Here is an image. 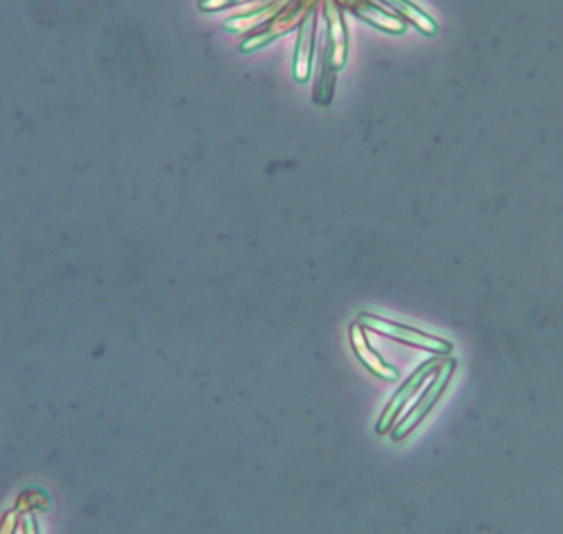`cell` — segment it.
Instances as JSON below:
<instances>
[{
    "label": "cell",
    "mask_w": 563,
    "mask_h": 534,
    "mask_svg": "<svg viewBox=\"0 0 563 534\" xmlns=\"http://www.w3.org/2000/svg\"><path fill=\"white\" fill-rule=\"evenodd\" d=\"M442 364L443 360H430L413 371L412 377L397 390L390 403L384 407L383 414H380L379 421H377V433H390V429L396 426L397 421H399V417L402 416L404 411H406L407 404L410 403V400L419 393L420 388L426 383L427 378L437 373Z\"/></svg>",
    "instance_id": "2"
},
{
    "label": "cell",
    "mask_w": 563,
    "mask_h": 534,
    "mask_svg": "<svg viewBox=\"0 0 563 534\" xmlns=\"http://www.w3.org/2000/svg\"><path fill=\"white\" fill-rule=\"evenodd\" d=\"M0 534H40L35 519L25 510H10L0 522Z\"/></svg>",
    "instance_id": "4"
},
{
    "label": "cell",
    "mask_w": 563,
    "mask_h": 534,
    "mask_svg": "<svg viewBox=\"0 0 563 534\" xmlns=\"http://www.w3.org/2000/svg\"><path fill=\"white\" fill-rule=\"evenodd\" d=\"M456 361L453 358L443 360L442 367L435 373V380L432 381L429 388L423 391L420 400L407 411L406 414L400 416L397 421L396 426L390 429V436L396 443L406 439L413 429L419 427V424L429 416L430 411L433 410L437 403H439L442 394L445 393L446 386H449L450 380H452L453 371H455Z\"/></svg>",
    "instance_id": "1"
},
{
    "label": "cell",
    "mask_w": 563,
    "mask_h": 534,
    "mask_svg": "<svg viewBox=\"0 0 563 534\" xmlns=\"http://www.w3.org/2000/svg\"><path fill=\"white\" fill-rule=\"evenodd\" d=\"M361 325L380 331V334L390 335L402 344L412 345V347L423 348V350L433 351V353L449 355L453 350V345L442 338L433 335L423 334L417 328L407 327V325L396 324V322L384 320V318L373 317L364 314L360 317Z\"/></svg>",
    "instance_id": "3"
}]
</instances>
